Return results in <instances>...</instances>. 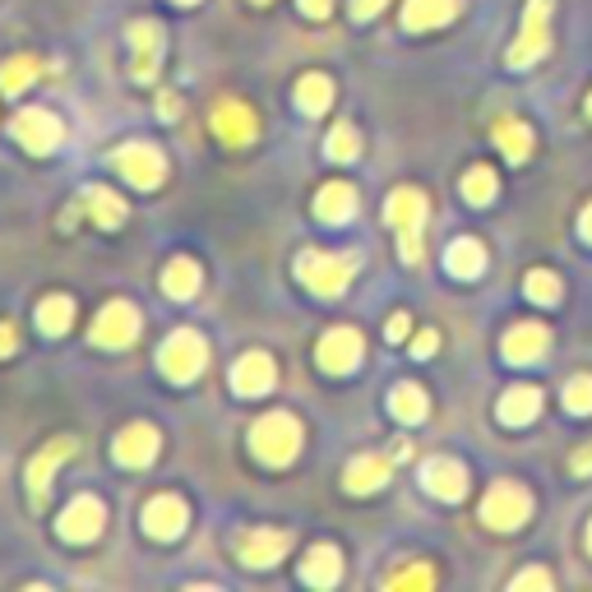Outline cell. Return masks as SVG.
<instances>
[{
    "label": "cell",
    "instance_id": "obj_25",
    "mask_svg": "<svg viewBox=\"0 0 592 592\" xmlns=\"http://www.w3.org/2000/svg\"><path fill=\"white\" fill-rule=\"evenodd\" d=\"M496 148H505V158H509V163H528V158H532V148H537L532 125L513 121V116L496 121Z\"/></svg>",
    "mask_w": 592,
    "mask_h": 592
},
{
    "label": "cell",
    "instance_id": "obj_12",
    "mask_svg": "<svg viewBox=\"0 0 592 592\" xmlns=\"http://www.w3.org/2000/svg\"><path fill=\"white\" fill-rule=\"evenodd\" d=\"M214 135L222 144H231V148H241V144H250L255 135H260V121H255V112L246 107V102L227 97V102L214 107Z\"/></svg>",
    "mask_w": 592,
    "mask_h": 592
},
{
    "label": "cell",
    "instance_id": "obj_16",
    "mask_svg": "<svg viewBox=\"0 0 592 592\" xmlns=\"http://www.w3.org/2000/svg\"><path fill=\"white\" fill-rule=\"evenodd\" d=\"M547 347H551L547 324H513V329L505 333V362H513V366L542 362Z\"/></svg>",
    "mask_w": 592,
    "mask_h": 592
},
{
    "label": "cell",
    "instance_id": "obj_8",
    "mask_svg": "<svg viewBox=\"0 0 592 592\" xmlns=\"http://www.w3.org/2000/svg\"><path fill=\"white\" fill-rule=\"evenodd\" d=\"M139 339V311L131 301H107L93 320V343L97 347H131Z\"/></svg>",
    "mask_w": 592,
    "mask_h": 592
},
{
    "label": "cell",
    "instance_id": "obj_38",
    "mask_svg": "<svg viewBox=\"0 0 592 592\" xmlns=\"http://www.w3.org/2000/svg\"><path fill=\"white\" fill-rule=\"evenodd\" d=\"M564 407L570 412H592V375H574L564 384Z\"/></svg>",
    "mask_w": 592,
    "mask_h": 592
},
{
    "label": "cell",
    "instance_id": "obj_49",
    "mask_svg": "<svg viewBox=\"0 0 592 592\" xmlns=\"http://www.w3.org/2000/svg\"><path fill=\"white\" fill-rule=\"evenodd\" d=\"M176 6H195V0H176Z\"/></svg>",
    "mask_w": 592,
    "mask_h": 592
},
{
    "label": "cell",
    "instance_id": "obj_47",
    "mask_svg": "<svg viewBox=\"0 0 592 592\" xmlns=\"http://www.w3.org/2000/svg\"><path fill=\"white\" fill-rule=\"evenodd\" d=\"M579 222H583V241H592V204L583 209V218H579Z\"/></svg>",
    "mask_w": 592,
    "mask_h": 592
},
{
    "label": "cell",
    "instance_id": "obj_1",
    "mask_svg": "<svg viewBox=\"0 0 592 592\" xmlns=\"http://www.w3.org/2000/svg\"><path fill=\"white\" fill-rule=\"evenodd\" d=\"M426 214H430L426 195H422V190H412V186L394 190L390 204H384V218L394 222V231H398V250H403V260H407V264H422V227H426Z\"/></svg>",
    "mask_w": 592,
    "mask_h": 592
},
{
    "label": "cell",
    "instance_id": "obj_27",
    "mask_svg": "<svg viewBox=\"0 0 592 592\" xmlns=\"http://www.w3.org/2000/svg\"><path fill=\"white\" fill-rule=\"evenodd\" d=\"M445 264L454 278H477L486 269V246L472 241V237H458L449 250H445Z\"/></svg>",
    "mask_w": 592,
    "mask_h": 592
},
{
    "label": "cell",
    "instance_id": "obj_32",
    "mask_svg": "<svg viewBox=\"0 0 592 592\" xmlns=\"http://www.w3.org/2000/svg\"><path fill=\"white\" fill-rule=\"evenodd\" d=\"M390 407H394V417L398 422H426V394L417 390V384H394V394H390Z\"/></svg>",
    "mask_w": 592,
    "mask_h": 592
},
{
    "label": "cell",
    "instance_id": "obj_26",
    "mask_svg": "<svg viewBox=\"0 0 592 592\" xmlns=\"http://www.w3.org/2000/svg\"><path fill=\"white\" fill-rule=\"evenodd\" d=\"M301 579L311 583V588H333L343 579V555H339V547H315L311 555H305V564H301Z\"/></svg>",
    "mask_w": 592,
    "mask_h": 592
},
{
    "label": "cell",
    "instance_id": "obj_21",
    "mask_svg": "<svg viewBox=\"0 0 592 592\" xmlns=\"http://www.w3.org/2000/svg\"><path fill=\"white\" fill-rule=\"evenodd\" d=\"M352 214H356V190H352L347 181H329V186L315 195V218H320V222L343 227Z\"/></svg>",
    "mask_w": 592,
    "mask_h": 592
},
{
    "label": "cell",
    "instance_id": "obj_28",
    "mask_svg": "<svg viewBox=\"0 0 592 592\" xmlns=\"http://www.w3.org/2000/svg\"><path fill=\"white\" fill-rule=\"evenodd\" d=\"M163 292L172 301H190L199 292V264L195 260H172L167 273H163Z\"/></svg>",
    "mask_w": 592,
    "mask_h": 592
},
{
    "label": "cell",
    "instance_id": "obj_36",
    "mask_svg": "<svg viewBox=\"0 0 592 592\" xmlns=\"http://www.w3.org/2000/svg\"><path fill=\"white\" fill-rule=\"evenodd\" d=\"M496 172L491 167H472L468 176H463V195H468L472 204H491L496 199Z\"/></svg>",
    "mask_w": 592,
    "mask_h": 592
},
{
    "label": "cell",
    "instance_id": "obj_31",
    "mask_svg": "<svg viewBox=\"0 0 592 592\" xmlns=\"http://www.w3.org/2000/svg\"><path fill=\"white\" fill-rule=\"evenodd\" d=\"M84 204H89V214H93V222H97V227H121V222H125V199H121V195H112L107 186L89 190V195H84Z\"/></svg>",
    "mask_w": 592,
    "mask_h": 592
},
{
    "label": "cell",
    "instance_id": "obj_44",
    "mask_svg": "<svg viewBox=\"0 0 592 592\" xmlns=\"http://www.w3.org/2000/svg\"><path fill=\"white\" fill-rule=\"evenodd\" d=\"M407 329H412V320H407V315H394V320H390V339L403 343V339H407Z\"/></svg>",
    "mask_w": 592,
    "mask_h": 592
},
{
    "label": "cell",
    "instance_id": "obj_19",
    "mask_svg": "<svg viewBox=\"0 0 592 592\" xmlns=\"http://www.w3.org/2000/svg\"><path fill=\"white\" fill-rule=\"evenodd\" d=\"M153 458H158V430L148 422H135L116 435V463H125V468H148Z\"/></svg>",
    "mask_w": 592,
    "mask_h": 592
},
{
    "label": "cell",
    "instance_id": "obj_4",
    "mask_svg": "<svg viewBox=\"0 0 592 592\" xmlns=\"http://www.w3.org/2000/svg\"><path fill=\"white\" fill-rule=\"evenodd\" d=\"M481 519H486V528H496V532L523 528V523L532 519V496H528V486H519V481H496L491 491H486V500H481Z\"/></svg>",
    "mask_w": 592,
    "mask_h": 592
},
{
    "label": "cell",
    "instance_id": "obj_11",
    "mask_svg": "<svg viewBox=\"0 0 592 592\" xmlns=\"http://www.w3.org/2000/svg\"><path fill=\"white\" fill-rule=\"evenodd\" d=\"M14 139L29 148V153H51V148H61L65 125L51 116V112L33 107V112H19V116H14Z\"/></svg>",
    "mask_w": 592,
    "mask_h": 592
},
{
    "label": "cell",
    "instance_id": "obj_7",
    "mask_svg": "<svg viewBox=\"0 0 592 592\" xmlns=\"http://www.w3.org/2000/svg\"><path fill=\"white\" fill-rule=\"evenodd\" d=\"M112 163L125 181L139 190H158L167 181V158H163V148H153V144H121L112 153Z\"/></svg>",
    "mask_w": 592,
    "mask_h": 592
},
{
    "label": "cell",
    "instance_id": "obj_42",
    "mask_svg": "<svg viewBox=\"0 0 592 592\" xmlns=\"http://www.w3.org/2000/svg\"><path fill=\"white\" fill-rule=\"evenodd\" d=\"M301 10L311 14V19H329V10H333V0H301Z\"/></svg>",
    "mask_w": 592,
    "mask_h": 592
},
{
    "label": "cell",
    "instance_id": "obj_30",
    "mask_svg": "<svg viewBox=\"0 0 592 592\" xmlns=\"http://www.w3.org/2000/svg\"><path fill=\"white\" fill-rule=\"evenodd\" d=\"M42 74V61L38 56H10L0 65V93H23L33 80Z\"/></svg>",
    "mask_w": 592,
    "mask_h": 592
},
{
    "label": "cell",
    "instance_id": "obj_43",
    "mask_svg": "<svg viewBox=\"0 0 592 592\" xmlns=\"http://www.w3.org/2000/svg\"><path fill=\"white\" fill-rule=\"evenodd\" d=\"M158 112H163L167 121H172V116H181V97H176V93H163V97H158Z\"/></svg>",
    "mask_w": 592,
    "mask_h": 592
},
{
    "label": "cell",
    "instance_id": "obj_37",
    "mask_svg": "<svg viewBox=\"0 0 592 592\" xmlns=\"http://www.w3.org/2000/svg\"><path fill=\"white\" fill-rule=\"evenodd\" d=\"M435 583V570L430 564H403L398 574H390V588L398 592V588H430Z\"/></svg>",
    "mask_w": 592,
    "mask_h": 592
},
{
    "label": "cell",
    "instance_id": "obj_34",
    "mask_svg": "<svg viewBox=\"0 0 592 592\" xmlns=\"http://www.w3.org/2000/svg\"><path fill=\"white\" fill-rule=\"evenodd\" d=\"M356 148H362V139H356V125H347V121L333 125V131H329V144H324L329 158H333V163H352Z\"/></svg>",
    "mask_w": 592,
    "mask_h": 592
},
{
    "label": "cell",
    "instance_id": "obj_23",
    "mask_svg": "<svg viewBox=\"0 0 592 592\" xmlns=\"http://www.w3.org/2000/svg\"><path fill=\"white\" fill-rule=\"evenodd\" d=\"M65 458H74V440H51V445H46V449L29 463V491H33V500H42V496H46L51 472H56Z\"/></svg>",
    "mask_w": 592,
    "mask_h": 592
},
{
    "label": "cell",
    "instance_id": "obj_45",
    "mask_svg": "<svg viewBox=\"0 0 592 592\" xmlns=\"http://www.w3.org/2000/svg\"><path fill=\"white\" fill-rule=\"evenodd\" d=\"M570 468H574V472H592V445L574 454V463H570Z\"/></svg>",
    "mask_w": 592,
    "mask_h": 592
},
{
    "label": "cell",
    "instance_id": "obj_48",
    "mask_svg": "<svg viewBox=\"0 0 592 592\" xmlns=\"http://www.w3.org/2000/svg\"><path fill=\"white\" fill-rule=\"evenodd\" d=\"M588 551H592V523H588Z\"/></svg>",
    "mask_w": 592,
    "mask_h": 592
},
{
    "label": "cell",
    "instance_id": "obj_29",
    "mask_svg": "<svg viewBox=\"0 0 592 592\" xmlns=\"http://www.w3.org/2000/svg\"><path fill=\"white\" fill-rule=\"evenodd\" d=\"M329 102H333V84H329V74H305V80L297 84V107H301L305 116L329 112Z\"/></svg>",
    "mask_w": 592,
    "mask_h": 592
},
{
    "label": "cell",
    "instance_id": "obj_20",
    "mask_svg": "<svg viewBox=\"0 0 592 592\" xmlns=\"http://www.w3.org/2000/svg\"><path fill=\"white\" fill-rule=\"evenodd\" d=\"M449 19H458V0H407L403 6V29L407 33L445 29Z\"/></svg>",
    "mask_w": 592,
    "mask_h": 592
},
{
    "label": "cell",
    "instance_id": "obj_22",
    "mask_svg": "<svg viewBox=\"0 0 592 592\" xmlns=\"http://www.w3.org/2000/svg\"><path fill=\"white\" fill-rule=\"evenodd\" d=\"M537 412H542V390L537 384H513L500 398V422L505 426H528Z\"/></svg>",
    "mask_w": 592,
    "mask_h": 592
},
{
    "label": "cell",
    "instance_id": "obj_13",
    "mask_svg": "<svg viewBox=\"0 0 592 592\" xmlns=\"http://www.w3.org/2000/svg\"><path fill=\"white\" fill-rule=\"evenodd\" d=\"M102 523H107V509H102V500H93V496H80L65 513H61V542H93V537L102 532Z\"/></svg>",
    "mask_w": 592,
    "mask_h": 592
},
{
    "label": "cell",
    "instance_id": "obj_6",
    "mask_svg": "<svg viewBox=\"0 0 592 592\" xmlns=\"http://www.w3.org/2000/svg\"><path fill=\"white\" fill-rule=\"evenodd\" d=\"M547 23H551V0H528V10H523V33L519 42L509 46V65L513 70H528L537 65L551 51V33H547Z\"/></svg>",
    "mask_w": 592,
    "mask_h": 592
},
{
    "label": "cell",
    "instance_id": "obj_51",
    "mask_svg": "<svg viewBox=\"0 0 592 592\" xmlns=\"http://www.w3.org/2000/svg\"><path fill=\"white\" fill-rule=\"evenodd\" d=\"M255 6H269V0H255Z\"/></svg>",
    "mask_w": 592,
    "mask_h": 592
},
{
    "label": "cell",
    "instance_id": "obj_41",
    "mask_svg": "<svg viewBox=\"0 0 592 592\" xmlns=\"http://www.w3.org/2000/svg\"><path fill=\"white\" fill-rule=\"evenodd\" d=\"M435 347H440V339H435V333H430V329H422V339H417V343H412V356H430Z\"/></svg>",
    "mask_w": 592,
    "mask_h": 592
},
{
    "label": "cell",
    "instance_id": "obj_24",
    "mask_svg": "<svg viewBox=\"0 0 592 592\" xmlns=\"http://www.w3.org/2000/svg\"><path fill=\"white\" fill-rule=\"evenodd\" d=\"M390 481V458L380 454H362L347 463V491L352 496H366V491H380V486Z\"/></svg>",
    "mask_w": 592,
    "mask_h": 592
},
{
    "label": "cell",
    "instance_id": "obj_17",
    "mask_svg": "<svg viewBox=\"0 0 592 592\" xmlns=\"http://www.w3.org/2000/svg\"><path fill=\"white\" fill-rule=\"evenodd\" d=\"M422 481H426V491L440 496V500H463L468 496V468H463L458 458H426Z\"/></svg>",
    "mask_w": 592,
    "mask_h": 592
},
{
    "label": "cell",
    "instance_id": "obj_10",
    "mask_svg": "<svg viewBox=\"0 0 592 592\" xmlns=\"http://www.w3.org/2000/svg\"><path fill=\"white\" fill-rule=\"evenodd\" d=\"M288 547H292V532H282V528H250L237 537V555L250 570H269V564L288 555Z\"/></svg>",
    "mask_w": 592,
    "mask_h": 592
},
{
    "label": "cell",
    "instance_id": "obj_3",
    "mask_svg": "<svg viewBox=\"0 0 592 592\" xmlns=\"http://www.w3.org/2000/svg\"><path fill=\"white\" fill-rule=\"evenodd\" d=\"M301 282L311 288L315 297H343L347 282L356 278V260L352 255H320V250H305L301 264H297Z\"/></svg>",
    "mask_w": 592,
    "mask_h": 592
},
{
    "label": "cell",
    "instance_id": "obj_18",
    "mask_svg": "<svg viewBox=\"0 0 592 592\" xmlns=\"http://www.w3.org/2000/svg\"><path fill=\"white\" fill-rule=\"evenodd\" d=\"M131 46H135V80H158V65H163V29L158 23H131Z\"/></svg>",
    "mask_w": 592,
    "mask_h": 592
},
{
    "label": "cell",
    "instance_id": "obj_50",
    "mask_svg": "<svg viewBox=\"0 0 592 592\" xmlns=\"http://www.w3.org/2000/svg\"><path fill=\"white\" fill-rule=\"evenodd\" d=\"M588 116H592V97H588Z\"/></svg>",
    "mask_w": 592,
    "mask_h": 592
},
{
    "label": "cell",
    "instance_id": "obj_9",
    "mask_svg": "<svg viewBox=\"0 0 592 592\" xmlns=\"http://www.w3.org/2000/svg\"><path fill=\"white\" fill-rule=\"evenodd\" d=\"M362 352H366V343H362L356 329H329L320 339V347H315V362L329 375H347V371H356V362H362Z\"/></svg>",
    "mask_w": 592,
    "mask_h": 592
},
{
    "label": "cell",
    "instance_id": "obj_5",
    "mask_svg": "<svg viewBox=\"0 0 592 592\" xmlns=\"http://www.w3.org/2000/svg\"><path fill=\"white\" fill-rule=\"evenodd\" d=\"M204 362H209V343H204L195 329L172 333V339L163 343V352H158V366H163V375H167L172 384H190V380H199Z\"/></svg>",
    "mask_w": 592,
    "mask_h": 592
},
{
    "label": "cell",
    "instance_id": "obj_2",
    "mask_svg": "<svg viewBox=\"0 0 592 592\" xmlns=\"http://www.w3.org/2000/svg\"><path fill=\"white\" fill-rule=\"evenodd\" d=\"M250 449L260 454L273 468H288V463L301 454V422L292 412H269L250 426Z\"/></svg>",
    "mask_w": 592,
    "mask_h": 592
},
{
    "label": "cell",
    "instance_id": "obj_40",
    "mask_svg": "<svg viewBox=\"0 0 592 592\" xmlns=\"http://www.w3.org/2000/svg\"><path fill=\"white\" fill-rule=\"evenodd\" d=\"M384 10V0H352V19H375Z\"/></svg>",
    "mask_w": 592,
    "mask_h": 592
},
{
    "label": "cell",
    "instance_id": "obj_15",
    "mask_svg": "<svg viewBox=\"0 0 592 592\" xmlns=\"http://www.w3.org/2000/svg\"><path fill=\"white\" fill-rule=\"evenodd\" d=\"M186 523H190V513H186V505L176 500V496H153V500L144 505V532H153L158 542H172V537H181Z\"/></svg>",
    "mask_w": 592,
    "mask_h": 592
},
{
    "label": "cell",
    "instance_id": "obj_35",
    "mask_svg": "<svg viewBox=\"0 0 592 592\" xmlns=\"http://www.w3.org/2000/svg\"><path fill=\"white\" fill-rule=\"evenodd\" d=\"M523 292H528L537 305H555V301H560V278H555L551 269H532V273L523 278Z\"/></svg>",
    "mask_w": 592,
    "mask_h": 592
},
{
    "label": "cell",
    "instance_id": "obj_14",
    "mask_svg": "<svg viewBox=\"0 0 592 592\" xmlns=\"http://www.w3.org/2000/svg\"><path fill=\"white\" fill-rule=\"evenodd\" d=\"M278 384V366H273V356L269 352H246L237 371H231V390H237L241 398H260L269 394Z\"/></svg>",
    "mask_w": 592,
    "mask_h": 592
},
{
    "label": "cell",
    "instance_id": "obj_46",
    "mask_svg": "<svg viewBox=\"0 0 592 592\" xmlns=\"http://www.w3.org/2000/svg\"><path fill=\"white\" fill-rule=\"evenodd\" d=\"M10 352H14V329L0 324V356H10Z\"/></svg>",
    "mask_w": 592,
    "mask_h": 592
},
{
    "label": "cell",
    "instance_id": "obj_33",
    "mask_svg": "<svg viewBox=\"0 0 592 592\" xmlns=\"http://www.w3.org/2000/svg\"><path fill=\"white\" fill-rule=\"evenodd\" d=\"M70 324H74V301H70V297H46V301L38 305V329L51 333V339H56V333H65Z\"/></svg>",
    "mask_w": 592,
    "mask_h": 592
},
{
    "label": "cell",
    "instance_id": "obj_39",
    "mask_svg": "<svg viewBox=\"0 0 592 592\" xmlns=\"http://www.w3.org/2000/svg\"><path fill=\"white\" fill-rule=\"evenodd\" d=\"M528 588H542L547 592L551 588V574L547 570H523L519 579H513V592H528Z\"/></svg>",
    "mask_w": 592,
    "mask_h": 592
}]
</instances>
